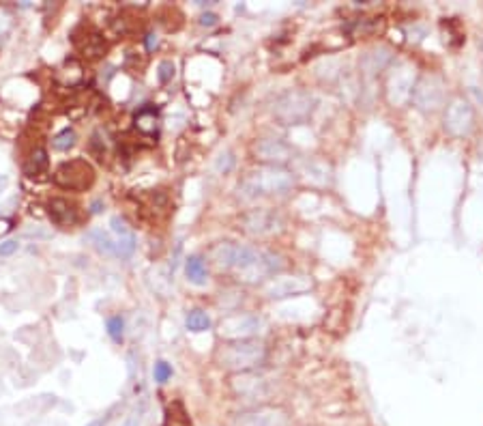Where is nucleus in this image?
Returning a JSON list of instances; mask_svg holds the SVG:
<instances>
[{
    "instance_id": "obj_1",
    "label": "nucleus",
    "mask_w": 483,
    "mask_h": 426,
    "mask_svg": "<svg viewBox=\"0 0 483 426\" xmlns=\"http://www.w3.org/2000/svg\"><path fill=\"white\" fill-rule=\"evenodd\" d=\"M209 256L217 269L232 271L238 282H245V284H258V282L275 275L284 267L282 256L267 252V250L252 248V246L234 244V241L215 244L211 248Z\"/></svg>"
},
{
    "instance_id": "obj_2",
    "label": "nucleus",
    "mask_w": 483,
    "mask_h": 426,
    "mask_svg": "<svg viewBox=\"0 0 483 426\" xmlns=\"http://www.w3.org/2000/svg\"><path fill=\"white\" fill-rule=\"evenodd\" d=\"M294 187V175L284 166L262 164L250 170L243 181L238 183V192L243 198H260V196H282Z\"/></svg>"
},
{
    "instance_id": "obj_3",
    "label": "nucleus",
    "mask_w": 483,
    "mask_h": 426,
    "mask_svg": "<svg viewBox=\"0 0 483 426\" xmlns=\"http://www.w3.org/2000/svg\"><path fill=\"white\" fill-rule=\"evenodd\" d=\"M267 360V346L265 342L252 338V340H234V342H226L219 351H217V362L221 368L236 373H248V371H256L258 366H262Z\"/></svg>"
},
{
    "instance_id": "obj_4",
    "label": "nucleus",
    "mask_w": 483,
    "mask_h": 426,
    "mask_svg": "<svg viewBox=\"0 0 483 426\" xmlns=\"http://www.w3.org/2000/svg\"><path fill=\"white\" fill-rule=\"evenodd\" d=\"M316 108V97L303 89H290L275 97L273 102V116L284 125H299L311 116Z\"/></svg>"
},
{
    "instance_id": "obj_5",
    "label": "nucleus",
    "mask_w": 483,
    "mask_h": 426,
    "mask_svg": "<svg viewBox=\"0 0 483 426\" xmlns=\"http://www.w3.org/2000/svg\"><path fill=\"white\" fill-rule=\"evenodd\" d=\"M417 84V67L409 60H399L389 69L384 82V95L391 106H404L411 102Z\"/></svg>"
},
{
    "instance_id": "obj_6",
    "label": "nucleus",
    "mask_w": 483,
    "mask_h": 426,
    "mask_svg": "<svg viewBox=\"0 0 483 426\" xmlns=\"http://www.w3.org/2000/svg\"><path fill=\"white\" fill-rule=\"evenodd\" d=\"M230 388L238 398L258 403V400H269L275 394L277 381H275V377H271L267 373H258V368H256V371H248V373H236L230 379Z\"/></svg>"
},
{
    "instance_id": "obj_7",
    "label": "nucleus",
    "mask_w": 483,
    "mask_h": 426,
    "mask_svg": "<svg viewBox=\"0 0 483 426\" xmlns=\"http://www.w3.org/2000/svg\"><path fill=\"white\" fill-rule=\"evenodd\" d=\"M265 329V319L252 312H236L219 323V336L228 342L234 340H252Z\"/></svg>"
},
{
    "instance_id": "obj_8",
    "label": "nucleus",
    "mask_w": 483,
    "mask_h": 426,
    "mask_svg": "<svg viewBox=\"0 0 483 426\" xmlns=\"http://www.w3.org/2000/svg\"><path fill=\"white\" fill-rule=\"evenodd\" d=\"M240 229L252 237H271L284 231V218L273 209H252L240 216Z\"/></svg>"
},
{
    "instance_id": "obj_9",
    "label": "nucleus",
    "mask_w": 483,
    "mask_h": 426,
    "mask_svg": "<svg viewBox=\"0 0 483 426\" xmlns=\"http://www.w3.org/2000/svg\"><path fill=\"white\" fill-rule=\"evenodd\" d=\"M445 99H447L445 82L434 74L419 78L417 84H415L413 97H411V102L423 112H436L438 108L445 106Z\"/></svg>"
},
{
    "instance_id": "obj_10",
    "label": "nucleus",
    "mask_w": 483,
    "mask_h": 426,
    "mask_svg": "<svg viewBox=\"0 0 483 426\" xmlns=\"http://www.w3.org/2000/svg\"><path fill=\"white\" fill-rule=\"evenodd\" d=\"M54 181L65 190H87L95 181V170L87 160H71L56 170Z\"/></svg>"
},
{
    "instance_id": "obj_11",
    "label": "nucleus",
    "mask_w": 483,
    "mask_h": 426,
    "mask_svg": "<svg viewBox=\"0 0 483 426\" xmlns=\"http://www.w3.org/2000/svg\"><path fill=\"white\" fill-rule=\"evenodd\" d=\"M254 155H256L260 162L269 164V166H282V164H286V162L292 160L294 151H292V147L288 145V142H284L282 138L269 136V138L256 140V145H254Z\"/></svg>"
},
{
    "instance_id": "obj_12",
    "label": "nucleus",
    "mask_w": 483,
    "mask_h": 426,
    "mask_svg": "<svg viewBox=\"0 0 483 426\" xmlns=\"http://www.w3.org/2000/svg\"><path fill=\"white\" fill-rule=\"evenodd\" d=\"M234 426H288V413L282 407L260 405L252 411L240 413Z\"/></svg>"
},
{
    "instance_id": "obj_13",
    "label": "nucleus",
    "mask_w": 483,
    "mask_h": 426,
    "mask_svg": "<svg viewBox=\"0 0 483 426\" xmlns=\"http://www.w3.org/2000/svg\"><path fill=\"white\" fill-rule=\"evenodd\" d=\"M311 289V280L307 275H277L267 284V295L273 300H282L288 295H299Z\"/></svg>"
},
{
    "instance_id": "obj_14",
    "label": "nucleus",
    "mask_w": 483,
    "mask_h": 426,
    "mask_svg": "<svg viewBox=\"0 0 483 426\" xmlns=\"http://www.w3.org/2000/svg\"><path fill=\"white\" fill-rule=\"evenodd\" d=\"M445 127L453 136H466L472 129V108L464 99H453L445 112Z\"/></svg>"
},
{
    "instance_id": "obj_15",
    "label": "nucleus",
    "mask_w": 483,
    "mask_h": 426,
    "mask_svg": "<svg viewBox=\"0 0 483 426\" xmlns=\"http://www.w3.org/2000/svg\"><path fill=\"white\" fill-rule=\"evenodd\" d=\"M110 231H112V239H114V248H116V256H131L135 250V237L131 233V229L127 226V222L121 216H114L110 220Z\"/></svg>"
},
{
    "instance_id": "obj_16",
    "label": "nucleus",
    "mask_w": 483,
    "mask_h": 426,
    "mask_svg": "<svg viewBox=\"0 0 483 426\" xmlns=\"http://www.w3.org/2000/svg\"><path fill=\"white\" fill-rule=\"evenodd\" d=\"M48 213H50L52 222L58 224V226H71V224L77 222V211H75V207L69 200H65V198L50 200L48 202Z\"/></svg>"
},
{
    "instance_id": "obj_17",
    "label": "nucleus",
    "mask_w": 483,
    "mask_h": 426,
    "mask_svg": "<svg viewBox=\"0 0 483 426\" xmlns=\"http://www.w3.org/2000/svg\"><path fill=\"white\" fill-rule=\"evenodd\" d=\"M185 273H187V280L191 284H198V287H202V284H206V280H209L206 263L202 261V256H189L185 263Z\"/></svg>"
},
{
    "instance_id": "obj_18",
    "label": "nucleus",
    "mask_w": 483,
    "mask_h": 426,
    "mask_svg": "<svg viewBox=\"0 0 483 426\" xmlns=\"http://www.w3.org/2000/svg\"><path fill=\"white\" fill-rule=\"evenodd\" d=\"M387 62H389V50H384V48L372 50L363 58V71L367 76H374V74H378V71H382L387 67Z\"/></svg>"
},
{
    "instance_id": "obj_19",
    "label": "nucleus",
    "mask_w": 483,
    "mask_h": 426,
    "mask_svg": "<svg viewBox=\"0 0 483 426\" xmlns=\"http://www.w3.org/2000/svg\"><path fill=\"white\" fill-rule=\"evenodd\" d=\"M87 239H89V244H91L93 248H97L99 252H104V254H116L114 239H112V235L106 233L104 229H93V231L87 235Z\"/></svg>"
},
{
    "instance_id": "obj_20",
    "label": "nucleus",
    "mask_w": 483,
    "mask_h": 426,
    "mask_svg": "<svg viewBox=\"0 0 483 426\" xmlns=\"http://www.w3.org/2000/svg\"><path fill=\"white\" fill-rule=\"evenodd\" d=\"M135 127L144 133H152L157 129V110L150 106H144L138 114H135Z\"/></svg>"
},
{
    "instance_id": "obj_21",
    "label": "nucleus",
    "mask_w": 483,
    "mask_h": 426,
    "mask_svg": "<svg viewBox=\"0 0 483 426\" xmlns=\"http://www.w3.org/2000/svg\"><path fill=\"white\" fill-rule=\"evenodd\" d=\"M45 168H48V153H45V149H35V151L30 153L26 166H24L26 175H28V177H37V175H41Z\"/></svg>"
},
{
    "instance_id": "obj_22",
    "label": "nucleus",
    "mask_w": 483,
    "mask_h": 426,
    "mask_svg": "<svg viewBox=\"0 0 483 426\" xmlns=\"http://www.w3.org/2000/svg\"><path fill=\"white\" fill-rule=\"evenodd\" d=\"M185 325H187L189 332L200 334V332L211 329V319H209V315L202 312V310H191V312L187 315V319H185Z\"/></svg>"
},
{
    "instance_id": "obj_23",
    "label": "nucleus",
    "mask_w": 483,
    "mask_h": 426,
    "mask_svg": "<svg viewBox=\"0 0 483 426\" xmlns=\"http://www.w3.org/2000/svg\"><path fill=\"white\" fill-rule=\"evenodd\" d=\"M75 140H77L75 131L67 127V129H62V131L52 140V147H54L56 151H69V149L75 145Z\"/></svg>"
},
{
    "instance_id": "obj_24",
    "label": "nucleus",
    "mask_w": 483,
    "mask_h": 426,
    "mask_svg": "<svg viewBox=\"0 0 483 426\" xmlns=\"http://www.w3.org/2000/svg\"><path fill=\"white\" fill-rule=\"evenodd\" d=\"M106 327H108V336H110L114 342H121V340H123V334H125V321H123L121 317H110V319H108V323H106Z\"/></svg>"
},
{
    "instance_id": "obj_25",
    "label": "nucleus",
    "mask_w": 483,
    "mask_h": 426,
    "mask_svg": "<svg viewBox=\"0 0 483 426\" xmlns=\"http://www.w3.org/2000/svg\"><path fill=\"white\" fill-rule=\"evenodd\" d=\"M144 417H146V407H144V405H138V407H133V409L125 415V420H123L118 426H142Z\"/></svg>"
},
{
    "instance_id": "obj_26",
    "label": "nucleus",
    "mask_w": 483,
    "mask_h": 426,
    "mask_svg": "<svg viewBox=\"0 0 483 426\" xmlns=\"http://www.w3.org/2000/svg\"><path fill=\"white\" fill-rule=\"evenodd\" d=\"M157 78H159V82L161 84H168L172 78H174V62L172 60H161L159 62V67H157Z\"/></svg>"
},
{
    "instance_id": "obj_27",
    "label": "nucleus",
    "mask_w": 483,
    "mask_h": 426,
    "mask_svg": "<svg viewBox=\"0 0 483 426\" xmlns=\"http://www.w3.org/2000/svg\"><path fill=\"white\" fill-rule=\"evenodd\" d=\"M152 375H155V381H157V383H166V381L172 377V366H170L168 362L161 360V362H157V364H155Z\"/></svg>"
},
{
    "instance_id": "obj_28",
    "label": "nucleus",
    "mask_w": 483,
    "mask_h": 426,
    "mask_svg": "<svg viewBox=\"0 0 483 426\" xmlns=\"http://www.w3.org/2000/svg\"><path fill=\"white\" fill-rule=\"evenodd\" d=\"M232 164H234V158H232L230 151L219 153V160H217V170H219V173H228V170L232 168Z\"/></svg>"
},
{
    "instance_id": "obj_29",
    "label": "nucleus",
    "mask_w": 483,
    "mask_h": 426,
    "mask_svg": "<svg viewBox=\"0 0 483 426\" xmlns=\"http://www.w3.org/2000/svg\"><path fill=\"white\" fill-rule=\"evenodd\" d=\"M18 248H20V244L18 241H5V244H0V256H9V254H13V252H18Z\"/></svg>"
},
{
    "instance_id": "obj_30",
    "label": "nucleus",
    "mask_w": 483,
    "mask_h": 426,
    "mask_svg": "<svg viewBox=\"0 0 483 426\" xmlns=\"http://www.w3.org/2000/svg\"><path fill=\"white\" fill-rule=\"evenodd\" d=\"M9 26H11V16L5 9H0V35L7 33Z\"/></svg>"
},
{
    "instance_id": "obj_31",
    "label": "nucleus",
    "mask_w": 483,
    "mask_h": 426,
    "mask_svg": "<svg viewBox=\"0 0 483 426\" xmlns=\"http://www.w3.org/2000/svg\"><path fill=\"white\" fill-rule=\"evenodd\" d=\"M200 24H202V26H215V24H217V16H215V13H204V16L200 18Z\"/></svg>"
},
{
    "instance_id": "obj_32",
    "label": "nucleus",
    "mask_w": 483,
    "mask_h": 426,
    "mask_svg": "<svg viewBox=\"0 0 483 426\" xmlns=\"http://www.w3.org/2000/svg\"><path fill=\"white\" fill-rule=\"evenodd\" d=\"M110 420H112V411H108V413H106L104 417H97V420H95V422H91L89 426H106V424H108Z\"/></svg>"
},
{
    "instance_id": "obj_33",
    "label": "nucleus",
    "mask_w": 483,
    "mask_h": 426,
    "mask_svg": "<svg viewBox=\"0 0 483 426\" xmlns=\"http://www.w3.org/2000/svg\"><path fill=\"white\" fill-rule=\"evenodd\" d=\"M9 229H11V222L9 220H0V235H5Z\"/></svg>"
},
{
    "instance_id": "obj_34",
    "label": "nucleus",
    "mask_w": 483,
    "mask_h": 426,
    "mask_svg": "<svg viewBox=\"0 0 483 426\" xmlns=\"http://www.w3.org/2000/svg\"><path fill=\"white\" fill-rule=\"evenodd\" d=\"M146 45H148V48L152 50V48L157 45V37H155V35H148V39H146Z\"/></svg>"
}]
</instances>
